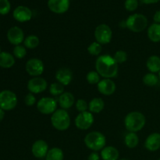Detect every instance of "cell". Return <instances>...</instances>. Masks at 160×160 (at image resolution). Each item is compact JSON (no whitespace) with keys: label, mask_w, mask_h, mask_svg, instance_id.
Returning <instances> with one entry per match:
<instances>
[{"label":"cell","mask_w":160,"mask_h":160,"mask_svg":"<svg viewBox=\"0 0 160 160\" xmlns=\"http://www.w3.org/2000/svg\"><path fill=\"white\" fill-rule=\"evenodd\" d=\"M124 144L129 148H136L139 144V138L137 133L128 132L124 137Z\"/></svg>","instance_id":"cell-25"},{"label":"cell","mask_w":160,"mask_h":160,"mask_svg":"<svg viewBox=\"0 0 160 160\" xmlns=\"http://www.w3.org/2000/svg\"><path fill=\"white\" fill-rule=\"evenodd\" d=\"M4 117H5V112L4 110H3L2 109H1L0 108V122L2 121V120L4 119Z\"/></svg>","instance_id":"cell-41"},{"label":"cell","mask_w":160,"mask_h":160,"mask_svg":"<svg viewBox=\"0 0 160 160\" xmlns=\"http://www.w3.org/2000/svg\"><path fill=\"white\" fill-rule=\"evenodd\" d=\"M14 19L20 23H24L31 20L32 11L31 9L24 6H19L16 8L12 12Z\"/></svg>","instance_id":"cell-16"},{"label":"cell","mask_w":160,"mask_h":160,"mask_svg":"<svg viewBox=\"0 0 160 160\" xmlns=\"http://www.w3.org/2000/svg\"><path fill=\"white\" fill-rule=\"evenodd\" d=\"M48 145L45 141L39 139L35 141L31 146V152L33 156L37 159L45 158L48 152Z\"/></svg>","instance_id":"cell-12"},{"label":"cell","mask_w":160,"mask_h":160,"mask_svg":"<svg viewBox=\"0 0 160 160\" xmlns=\"http://www.w3.org/2000/svg\"><path fill=\"white\" fill-rule=\"evenodd\" d=\"M125 26L134 33H140L148 27V19L145 15L134 13L129 16L125 21Z\"/></svg>","instance_id":"cell-5"},{"label":"cell","mask_w":160,"mask_h":160,"mask_svg":"<svg viewBox=\"0 0 160 160\" xmlns=\"http://www.w3.org/2000/svg\"><path fill=\"white\" fill-rule=\"evenodd\" d=\"M100 156L102 160H119L120 152L113 146H106L101 150Z\"/></svg>","instance_id":"cell-20"},{"label":"cell","mask_w":160,"mask_h":160,"mask_svg":"<svg viewBox=\"0 0 160 160\" xmlns=\"http://www.w3.org/2000/svg\"><path fill=\"white\" fill-rule=\"evenodd\" d=\"M159 81H160V71L159 72Z\"/></svg>","instance_id":"cell-43"},{"label":"cell","mask_w":160,"mask_h":160,"mask_svg":"<svg viewBox=\"0 0 160 160\" xmlns=\"http://www.w3.org/2000/svg\"><path fill=\"white\" fill-rule=\"evenodd\" d=\"M97 88L99 93L102 95H106V96H109L114 94L117 89L115 82L112 81V79H107L104 78L103 80H101L98 84H97Z\"/></svg>","instance_id":"cell-15"},{"label":"cell","mask_w":160,"mask_h":160,"mask_svg":"<svg viewBox=\"0 0 160 160\" xmlns=\"http://www.w3.org/2000/svg\"><path fill=\"white\" fill-rule=\"evenodd\" d=\"M105 102L101 98H94L89 102L88 110L92 113H99L104 109Z\"/></svg>","instance_id":"cell-22"},{"label":"cell","mask_w":160,"mask_h":160,"mask_svg":"<svg viewBox=\"0 0 160 160\" xmlns=\"http://www.w3.org/2000/svg\"><path fill=\"white\" fill-rule=\"evenodd\" d=\"M13 56L17 59H23L27 55V49L24 45H16L13 48Z\"/></svg>","instance_id":"cell-32"},{"label":"cell","mask_w":160,"mask_h":160,"mask_svg":"<svg viewBox=\"0 0 160 160\" xmlns=\"http://www.w3.org/2000/svg\"><path fill=\"white\" fill-rule=\"evenodd\" d=\"M112 57L119 65V64L123 63V62L128 60V53L126 52L123 51V50H119V51L116 52Z\"/></svg>","instance_id":"cell-33"},{"label":"cell","mask_w":160,"mask_h":160,"mask_svg":"<svg viewBox=\"0 0 160 160\" xmlns=\"http://www.w3.org/2000/svg\"><path fill=\"white\" fill-rule=\"evenodd\" d=\"M88 52L92 56H98L102 52V46L101 44H99L97 42H93L88 45L87 48Z\"/></svg>","instance_id":"cell-30"},{"label":"cell","mask_w":160,"mask_h":160,"mask_svg":"<svg viewBox=\"0 0 160 160\" xmlns=\"http://www.w3.org/2000/svg\"><path fill=\"white\" fill-rule=\"evenodd\" d=\"M55 77H56L57 82L60 83L63 86H67L71 83L73 75V72L70 68L62 67L56 71Z\"/></svg>","instance_id":"cell-17"},{"label":"cell","mask_w":160,"mask_h":160,"mask_svg":"<svg viewBox=\"0 0 160 160\" xmlns=\"http://www.w3.org/2000/svg\"><path fill=\"white\" fill-rule=\"evenodd\" d=\"M17 96L13 92L4 90L0 92V108L3 110H12L17 105Z\"/></svg>","instance_id":"cell-6"},{"label":"cell","mask_w":160,"mask_h":160,"mask_svg":"<svg viewBox=\"0 0 160 160\" xmlns=\"http://www.w3.org/2000/svg\"><path fill=\"white\" fill-rule=\"evenodd\" d=\"M95 69L100 76L107 79L115 78L118 75V64L110 55L98 56L95 61Z\"/></svg>","instance_id":"cell-1"},{"label":"cell","mask_w":160,"mask_h":160,"mask_svg":"<svg viewBox=\"0 0 160 160\" xmlns=\"http://www.w3.org/2000/svg\"><path fill=\"white\" fill-rule=\"evenodd\" d=\"M84 145L93 152L101 151L106 147V136L99 131H92L87 134L84 139Z\"/></svg>","instance_id":"cell-3"},{"label":"cell","mask_w":160,"mask_h":160,"mask_svg":"<svg viewBox=\"0 0 160 160\" xmlns=\"http://www.w3.org/2000/svg\"><path fill=\"white\" fill-rule=\"evenodd\" d=\"M10 2L8 0H0V14L6 15L10 11Z\"/></svg>","instance_id":"cell-35"},{"label":"cell","mask_w":160,"mask_h":160,"mask_svg":"<svg viewBox=\"0 0 160 160\" xmlns=\"http://www.w3.org/2000/svg\"><path fill=\"white\" fill-rule=\"evenodd\" d=\"M95 38L97 42L102 45H106L111 42L112 38V31L110 27L105 23H102L96 27L95 30Z\"/></svg>","instance_id":"cell-8"},{"label":"cell","mask_w":160,"mask_h":160,"mask_svg":"<svg viewBox=\"0 0 160 160\" xmlns=\"http://www.w3.org/2000/svg\"><path fill=\"white\" fill-rule=\"evenodd\" d=\"M15 64V58L7 52H2L0 53V67L2 68L9 69Z\"/></svg>","instance_id":"cell-21"},{"label":"cell","mask_w":160,"mask_h":160,"mask_svg":"<svg viewBox=\"0 0 160 160\" xmlns=\"http://www.w3.org/2000/svg\"><path fill=\"white\" fill-rule=\"evenodd\" d=\"M48 7L54 13H65L70 8V0H48Z\"/></svg>","instance_id":"cell-14"},{"label":"cell","mask_w":160,"mask_h":160,"mask_svg":"<svg viewBox=\"0 0 160 160\" xmlns=\"http://www.w3.org/2000/svg\"><path fill=\"white\" fill-rule=\"evenodd\" d=\"M2 52H1V46H0V53H1Z\"/></svg>","instance_id":"cell-44"},{"label":"cell","mask_w":160,"mask_h":160,"mask_svg":"<svg viewBox=\"0 0 160 160\" xmlns=\"http://www.w3.org/2000/svg\"><path fill=\"white\" fill-rule=\"evenodd\" d=\"M75 107L79 112H85L88 109V103L83 98H80L77 100L75 102Z\"/></svg>","instance_id":"cell-34"},{"label":"cell","mask_w":160,"mask_h":160,"mask_svg":"<svg viewBox=\"0 0 160 160\" xmlns=\"http://www.w3.org/2000/svg\"><path fill=\"white\" fill-rule=\"evenodd\" d=\"M159 76L156 74V73H148L143 77L142 78V82L144 83V84H145L146 86L148 87H153V86H156V84L159 83Z\"/></svg>","instance_id":"cell-28"},{"label":"cell","mask_w":160,"mask_h":160,"mask_svg":"<svg viewBox=\"0 0 160 160\" xmlns=\"http://www.w3.org/2000/svg\"><path fill=\"white\" fill-rule=\"evenodd\" d=\"M23 101H24L25 105L27 106H28V107L34 106L36 104V98L34 96V94L31 93V92L28 93L25 95Z\"/></svg>","instance_id":"cell-37"},{"label":"cell","mask_w":160,"mask_h":160,"mask_svg":"<svg viewBox=\"0 0 160 160\" xmlns=\"http://www.w3.org/2000/svg\"><path fill=\"white\" fill-rule=\"evenodd\" d=\"M51 123L53 128L59 131H67L70 126V117L67 110L62 109H56L51 116Z\"/></svg>","instance_id":"cell-4"},{"label":"cell","mask_w":160,"mask_h":160,"mask_svg":"<svg viewBox=\"0 0 160 160\" xmlns=\"http://www.w3.org/2000/svg\"><path fill=\"white\" fill-rule=\"evenodd\" d=\"M139 1L144 4H155L159 2L160 0H139Z\"/></svg>","instance_id":"cell-40"},{"label":"cell","mask_w":160,"mask_h":160,"mask_svg":"<svg viewBox=\"0 0 160 160\" xmlns=\"http://www.w3.org/2000/svg\"><path fill=\"white\" fill-rule=\"evenodd\" d=\"M49 92L52 96H58L64 93V86L59 82L52 83L49 86Z\"/></svg>","instance_id":"cell-29"},{"label":"cell","mask_w":160,"mask_h":160,"mask_svg":"<svg viewBox=\"0 0 160 160\" xmlns=\"http://www.w3.org/2000/svg\"><path fill=\"white\" fill-rule=\"evenodd\" d=\"M153 20H154L156 23H159V24H160V10L156 11V12H155L154 16H153Z\"/></svg>","instance_id":"cell-39"},{"label":"cell","mask_w":160,"mask_h":160,"mask_svg":"<svg viewBox=\"0 0 160 160\" xmlns=\"http://www.w3.org/2000/svg\"><path fill=\"white\" fill-rule=\"evenodd\" d=\"M159 160H160V158H159Z\"/></svg>","instance_id":"cell-45"},{"label":"cell","mask_w":160,"mask_h":160,"mask_svg":"<svg viewBox=\"0 0 160 160\" xmlns=\"http://www.w3.org/2000/svg\"><path fill=\"white\" fill-rule=\"evenodd\" d=\"M37 109L43 115H52L57 109V102L51 97H43L38 101Z\"/></svg>","instance_id":"cell-7"},{"label":"cell","mask_w":160,"mask_h":160,"mask_svg":"<svg viewBox=\"0 0 160 160\" xmlns=\"http://www.w3.org/2000/svg\"><path fill=\"white\" fill-rule=\"evenodd\" d=\"M100 78H101V76L96 70L95 71H94V70L89 71L86 75V80H87L88 83L90 84H98L99 81H101Z\"/></svg>","instance_id":"cell-31"},{"label":"cell","mask_w":160,"mask_h":160,"mask_svg":"<svg viewBox=\"0 0 160 160\" xmlns=\"http://www.w3.org/2000/svg\"><path fill=\"white\" fill-rule=\"evenodd\" d=\"M147 35L151 42L157 43L160 42V24L152 23L150 25L147 31Z\"/></svg>","instance_id":"cell-23"},{"label":"cell","mask_w":160,"mask_h":160,"mask_svg":"<svg viewBox=\"0 0 160 160\" xmlns=\"http://www.w3.org/2000/svg\"><path fill=\"white\" fill-rule=\"evenodd\" d=\"M63 152L61 148L57 147L50 148L45 156V160H63Z\"/></svg>","instance_id":"cell-26"},{"label":"cell","mask_w":160,"mask_h":160,"mask_svg":"<svg viewBox=\"0 0 160 160\" xmlns=\"http://www.w3.org/2000/svg\"><path fill=\"white\" fill-rule=\"evenodd\" d=\"M119 160H130V159H119Z\"/></svg>","instance_id":"cell-42"},{"label":"cell","mask_w":160,"mask_h":160,"mask_svg":"<svg viewBox=\"0 0 160 160\" xmlns=\"http://www.w3.org/2000/svg\"><path fill=\"white\" fill-rule=\"evenodd\" d=\"M146 123V118L142 112L133 111L127 114L124 118L125 128L128 132L137 133L142 131Z\"/></svg>","instance_id":"cell-2"},{"label":"cell","mask_w":160,"mask_h":160,"mask_svg":"<svg viewBox=\"0 0 160 160\" xmlns=\"http://www.w3.org/2000/svg\"><path fill=\"white\" fill-rule=\"evenodd\" d=\"M145 148L149 152H156L160 148V134L152 133L145 141Z\"/></svg>","instance_id":"cell-18"},{"label":"cell","mask_w":160,"mask_h":160,"mask_svg":"<svg viewBox=\"0 0 160 160\" xmlns=\"http://www.w3.org/2000/svg\"><path fill=\"white\" fill-rule=\"evenodd\" d=\"M100 157L98 152H92L88 157V160H100Z\"/></svg>","instance_id":"cell-38"},{"label":"cell","mask_w":160,"mask_h":160,"mask_svg":"<svg viewBox=\"0 0 160 160\" xmlns=\"http://www.w3.org/2000/svg\"><path fill=\"white\" fill-rule=\"evenodd\" d=\"M58 103L60 106L61 109H70L75 104V97L71 92H64L62 95L58 97Z\"/></svg>","instance_id":"cell-19"},{"label":"cell","mask_w":160,"mask_h":160,"mask_svg":"<svg viewBox=\"0 0 160 160\" xmlns=\"http://www.w3.org/2000/svg\"><path fill=\"white\" fill-rule=\"evenodd\" d=\"M124 7L129 12L135 11L138 7V0H126L124 2Z\"/></svg>","instance_id":"cell-36"},{"label":"cell","mask_w":160,"mask_h":160,"mask_svg":"<svg viewBox=\"0 0 160 160\" xmlns=\"http://www.w3.org/2000/svg\"><path fill=\"white\" fill-rule=\"evenodd\" d=\"M25 70L30 76L35 78L40 77L45 70L43 62L38 58H32L28 59L25 65Z\"/></svg>","instance_id":"cell-10"},{"label":"cell","mask_w":160,"mask_h":160,"mask_svg":"<svg viewBox=\"0 0 160 160\" xmlns=\"http://www.w3.org/2000/svg\"><path fill=\"white\" fill-rule=\"evenodd\" d=\"M146 67L150 73H156L160 71V57L152 55L147 59Z\"/></svg>","instance_id":"cell-24"},{"label":"cell","mask_w":160,"mask_h":160,"mask_svg":"<svg viewBox=\"0 0 160 160\" xmlns=\"http://www.w3.org/2000/svg\"><path fill=\"white\" fill-rule=\"evenodd\" d=\"M40 44V40H39L38 37L34 34H31L28 35V37L25 38L24 41H23V45L26 48H29V49H34L37 48Z\"/></svg>","instance_id":"cell-27"},{"label":"cell","mask_w":160,"mask_h":160,"mask_svg":"<svg viewBox=\"0 0 160 160\" xmlns=\"http://www.w3.org/2000/svg\"><path fill=\"white\" fill-rule=\"evenodd\" d=\"M94 120H94L93 113L89 111H85V112H79V114L75 118L74 123L78 129L86 131L92 126Z\"/></svg>","instance_id":"cell-9"},{"label":"cell","mask_w":160,"mask_h":160,"mask_svg":"<svg viewBox=\"0 0 160 160\" xmlns=\"http://www.w3.org/2000/svg\"><path fill=\"white\" fill-rule=\"evenodd\" d=\"M7 39L12 45H19L24 41V33L19 27H12L7 32Z\"/></svg>","instance_id":"cell-13"},{"label":"cell","mask_w":160,"mask_h":160,"mask_svg":"<svg viewBox=\"0 0 160 160\" xmlns=\"http://www.w3.org/2000/svg\"><path fill=\"white\" fill-rule=\"evenodd\" d=\"M48 88V82L42 77H35L30 79L28 82V89L31 93L40 94L45 92Z\"/></svg>","instance_id":"cell-11"}]
</instances>
